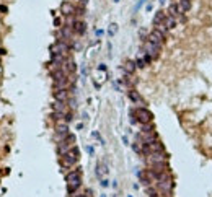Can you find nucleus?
I'll return each instance as SVG.
<instances>
[{
	"mask_svg": "<svg viewBox=\"0 0 212 197\" xmlns=\"http://www.w3.org/2000/svg\"><path fill=\"white\" fill-rule=\"evenodd\" d=\"M78 156H80L78 148L77 147H72L65 155H60V165H62V168H72L78 161Z\"/></svg>",
	"mask_w": 212,
	"mask_h": 197,
	"instance_id": "f257e3e1",
	"label": "nucleus"
},
{
	"mask_svg": "<svg viewBox=\"0 0 212 197\" xmlns=\"http://www.w3.org/2000/svg\"><path fill=\"white\" fill-rule=\"evenodd\" d=\"M135 116H137V121H139L140 124H148V122H152V113L148 111V109L145 108H137L135 109Z\"/></svg>",
	"mask_w": 212,
	"mask_h": 197,
	"instance_id": "f03ea898",
	"label": "nucleus"
},
{
	"mask_svg": "<svg viewBox=\"0 0 212 197\" xmlns=\"http://www.w3.org/2000/svg\"><path fill=\"white\" fill-rule=\"evenodd\" d=\"M148 163L153 165H160V163H165V160H167V155H165L163 152H152L150 155H148Z\"/></svg>",
	"mask_w": 212,
	"mask_h": 197,
	"instance_id": "7ed1b4c3",
	"label": "nucleus"
},
{
	"mask_svg": "<svg viewBox=\"0 0 212 197\" xmlns=\"http://www.w3.org/2000/svg\"><path fill=\"white\" fill-rule=\"evenodd\" d=\"M163 39H165V36H163V33L158 30V28H155L150 34H148V43H152V44H158V46H162V43H163Z\"/></svg>",
	"mask_w": 212,
	"mask_h": 197,
	"instance_id": "20e7f679",
	"label": "nucleus"
},
{
	"mask_svg": "<svg viewBox=\"0 0 212 197\" xmlns=\"http://www.w3.org/2000/svg\"><path fill=\"white\" fill-rule=\"evenodd\" d=\"M56 134H57V138L59 140H64V138L69 135V127H67V124H64V122H59L57 124V127H56Z\"/></svg>",
	"mask_w": 212,
	"mask_h": 197,
	"instance_id": "39448f33",
	"label": "nucleus"
},
{
	"mask_svg": "<svg viewBox=\"0 0 212 197\" xmlns=\"http://www.w3.org/2000/svg\"><path fill=\"white\" fill-rule=\"evenodd\" d=\"M54 98H56V101H62V103H65V101H67V98H69L67 90H65V88H56V91H54Z\"/></svg>",
	"mask_w": 212,
	"mask_h": 197,
	"instance_id": "423d86ee",
	"label": "nucleus"
},
{
	"mask_svg": "<svg viewBox=\"0 0 212 197\" xmlns=\"http://www.w3.org/2000/svg\"><path fill=\"white\" fill-rule=\"evenodd\" d=\"M72 30L75 31L77 34H83V33H85V30H87V25H85L83 21L77 20V21H73V25H72Z\"/></svg>",
	"mask_w": 212,
	"mask_h": 197,
	"instance_id": "0eeeda50",
	"label": "nucleus"
},
{
	"mask_svg": "<svg viewBox=\"0 0 212 197\" xmlns=\"http://www.w3.org/2000/svg\"><path fill=\"white\" fill-rule=\"evenodd\" d=\"M80 176H82V171L77 168V170L69 173V174L65 176V179H67V183H73V181H80Z\"/></svg>",
	"mask_w": 212,
	"mask_h": 197,
	"instance_id": "6e6552de",
	"label": "nucleus"
},
{
	"mask_svg": "<svg viewBox=\"0 0 212 197\" xmlns=\"http://www.w3.org/2000/svg\"><path fill=\"white\" fill-rule=\"evenodd\" d=\"M137 176H139L140 183L145 184V186H148V184L152 183V178H150V173H148V171H139V173H137Z\"/></svg>",
	"mask_w": 212,
	"mask_h": 197,
	"instance_id": "1a4fd4ad",
	"label": "nucleus"
},
{
	"mask_svg": "<svg viewBox=\"0 0 212 197\" xmlns=\"http://www.w3.org/2000/svg\"><path fill=\"white\" fill-rule=\"evenodd\" d=\"M183 11L180 8V5L178 3H171L170 5V8H168V16H173V18H176L178 15H181Z\"/></svg>",
	"mask_w": 212,
	"mask_h": 197,
	"instance_id": "9d476101",
	"label": "nucleus"
},
{
	"mask_svg": "<svg viewBox=\"0 0 212 197\" xmlns=\"http://www.w3.org/2000/svg\"><path fill=\"white\" fill-rule=\"evenodd\" d=\"M147 51H148V54L152 55V59H155V57H158L160 46H158V44H152V43H148V44H147Z\"/></svg>",
	"mask_w": 212,
	"mask_h": 197,
	"instance_id": "9b49d317",
	"label": "nucleus"
},
{
	"mask_svg": "<svg viewBox=\"0 0 212 197\" xmlns=\"http://www.w3.org/2000/svg\"><path fill=\"white\" fill-rule=\"evenodd\" d=\"M73 11H75V8H73V5L70 2H64L60 5V13H64V15H72Z\"/></svg>",
	"mask_w": 212,
	"mask_h": 197,
	"instance_id": "f8f14e48",
	"label": "nucleus"
},
{
	"mask_svg": "<svg viewBox=\"0 0 212 197\" xmlns=\"http://www.w3.org/2000/svg\"><path fill=\"white\" fill-rule=\"evenodd\" d=\"M72 28L70 26H64V28H62V30H60V36H62V41H69V39H70L72 38Z\"/></svg>",
	"mask_w": 212,
	"mask_h": 197,
	"instance_id": "ddd939ff",
	"label": "nucleus"
},
{
	"mask_svg": "<svg viewBox=\"0 0 212 197\" xmlns=\"http://www.w3.org/2000/svg\"><path fill=\"white\" fill-rule=\"evenodd\" d=\"M165 18H167V15L163 13V11H157L155 13V16H153V25H155L157 28L162 25V23L165 21Z\"/></svg>",
	"mask_w": 212,
	"mask_h": 197,
	"instance_id": "4468645a",
	"label": "nucleus"
},
{
	"mask_svg": "<svg viewBox=\"0 0 212 197\" xmlns=\"http://www.w3.org/2000/svg\"><path fill=\"white\" fill-rule=\"evenodd\" d=\"M80 187V181H73V183H69L67 184V192L69 194H75V191Z\"/></svg>",
	"mask_w": 212,
	"mask_h": 197,
	"instance_id": "2eb2a0df",
	"label": "nucleus"
},
{
	"mask_svg": "<svg viewBox=\"0 0 212 197\" xmlns=\"http://www.w3.org/2000/svg\"><path fill=\"white\" fill-rule=\"evenodd\" d=\"M52 109L56 113H65V103H62V101H56L52 104Z\"/></svg>",
	"mask_w": 212,
	"mask_h": 197,
	"instance_id": "dca6fc26",
	"label": "nucleus"
},
{
	"mask_svg": "<svg viewBox=\"0 0 212 197\" xmlns=\"http://www.w3.org/2000/svg\"><path fill=\"white\" fill-rule=\"evenodd\" d=\"M148 145H150V152H163V145H162L158 140L148 143Z\"/></svg>",
	"mask_w": 212,
	"mask_h": 197,
	"instance_id": "f3484780",
	"label": "nucleus"
},
{
	"mask_svg": "<svg viewBox=\"0 0 212 197\" xmlns=\"http://www.w3.org/2000/svg\"><path fill=\"white\" fill-rule=\"evenodd\" d=\"M165 26H167V30H173L176 26V20L173 16H167V18H165Z\"/></svg>",
	"mask_w": 212,
	"mask_h": 197,
	"instance_id": "a211bd4d",
	"label": "nucleus"
},
{
	"mask_svg": "<svg viewBox=\"0 0 212 197\" xmlns=\"http://www.w3.org/2000/svg\"><path fill=\"white\" fill-rule=\"evenodd\" d=\"M106 173H108L106 165H98V166H96V176H98V178H103Z\"/></svg>",
	"mask_w": 212,
	"mask_h": 197,
	"instance_id": "6ab92c4d",
	"label": "nucleus"
},
{
	"mask_svg": "<svg viewBox=\"0 0 212 197\" xmlns=\"http://www.w3.org/2000/svg\"><path fill=\"white\" fill-rule=\"evenodd\" d=\"M180 8H181L183 13L188 11V10L191 8V0H180Z\"/></svg>",
	"mask_w": 212,
	"mask_h": 197,
	"instance_id": "aec40b11",
	"label": "nucleus"
},
{
	"mask_svg": "<svg viewBox=\"0 0 212 197\" xmlns=\"http://www.w3.org/2000/svg\"><path fill=\"white\" fill-rule=\"evenodd\" d=\"M135 67H137L135 64L129 60V62H126V65H124V70L127 72V73H134V70H135Z\"/></svg>",
	"mask_w": 212,
	"mask_h": 197,
	"instance_id": "412c9836",
	"label": "nucleus"
},
{
	"mask_svg": "<svg viewBox=\"0 0 212 197\" xmlns=\"http://www.w3.org/2000/svg\"><path fill=\"white\" fill-rule=\"evenodd\" d=\"M129 98L132 100L134 103H142V98L135 93V91H129Z\"/></svg>",
	"mask_w": 212,
	"mask_h": 197,
	"instance_id": "4be33fe9",
	"label": "nucleus"
},
{
	"mask_svg": "<svg viewBox=\"0 0 212 197\" xmlns=\"http://www.w3.org/2000/svg\"><path fill=\"white\" fill-rule=\"evenodd\" d=\"M64 142H65V143H69L70 147H73V142H75V135H73V134H69V135L64 138Z\"/></svg>",
	"mask_w": 212,
	"mask_h": 197,
	"instance_id": "5701e85b",
	"label": "nucleus"
},
{
	"mask_svg": "<svg viewBox=\"0 0 212 197\" xmlns=\"http://www.w3.org/2000/svg\"><path fill=\"white\" fill-rule=\"evenodd\" d=\"M132 148H134V152H135V153H139V155H144V152H142V145H140V142L132 143Z\"/></svg>",
	"mask_w": 212,
	"mask_h": 197,
	"instance_id": "b1692460",
	"label": "nucleus"
},
{
	"mask_svg": "<svg viewBox=\"0 0 212 197\" xmlns=\"http://www.w3.org/2000/svg\"><path fill=\"white\" fill-rule=\"evenodd\" d=\"M147 192H148V195H150V197H160L155 189H147Z\"/></svg>",
	"mask_w": 212,
	"mask_h": 197,
	"instance_id": "393cba45",
	"label": "nucleus"
},
{
	"mask_svg": "<svg viewBox=\"0 0 212 197\" xmlns=\"http://www.w3.org/2000/svg\"><path fill=\"white\" fill-rule=\"evenodd\" d=\"M116 31H118V25H114V23H113V25H111V28H110V31H108V33H110L111 36H113V34L116 33Z\"/></svg>",
	"mask_w": 212,
	"mask_h": 197,
	"instance_id": "a878e982",
	"label": "nucleus"
},
{
	"mask_svg": "<svg viewBox=\"0 0 212 197\" xmlns=\"http://www.w3.org/2000/svg\"><path fill=\"white\" fill-rule=\"evenodd\" d=\"M135 65L139 67V68H142V67H145V60H142V59H137V62H135Z\"/></svg>",
	"mask_w": 212,
	"mask_h": 197,
	"instance_id": "bb28decb",
	"label": "nucleus"
},
{
	"mask_svg": "<svg viewBox=\"0 0 212 197\" xmlns=\"http://www.w3.org/2000/svg\"><path fill=\"white\" fill-rule=\"evenodd\" d=\"M0 11H3V13H7V7H5V5H0Z\"/></svg>",
	"mask_w": 212,
	"mask_h": 197,
	"instance_id": "cd10ccee",
	"label": "nucleus"
},
{
	"mask_svg": "<svg viewBox=\"0 0 212 197\" xmlns=\"http://www.w3.org/2000/svg\"><path fill=\"white\" fill-rule=\"evenodd\" d=\"M60 23H62V21H60L59 18H56V20H54V25H56V26H59V25H60Z\"/></svg>",
	"mask_w": 212,
	"mask_h": 197,
	"instance_id": "c85d7f7f",
	"label": "nucleus"
},
{
	"mask_svg": "<svg viewBox=\"0 0 212 197\" xmlns=\"http://www.w3.org/2000/svg\"><path fill=\"white\" fill-rule=\"evenodd\" d=\"M101 186H103V187L108 186V181H106V179H103V181H101Z\"/></svg>",
	"mask_w": 212,
	"mask_h": 197,
	"instance_id": "c756f323",
	"label": "nucleus"
},
{
	"mask_svg": "<svg viewBox=\"0 0 212 197\" xmlns=\"http://www.w3.org/2000/svg\"><path fill=\"white\" fill-rule=\"evenodd\" d=\"M80 3H82V7H83V5H87V3H88V0H80Z\"/></svg>",
	"mask_w": 212,
	"mask_h": 197,
	"instance_id": "7c9ffc66",
	"label": "nucleus"
},
{
	"mask_svg": "<svg viewBox=\"0 0 212 197\" xmlns=\"http://www.w3.org/2000/svg\"><path fill=\"white\" fill-rule=\"evenodd\" d=\"M75 197H90V195H87V194H80V195H75Z\"/></svg>",
	"mask_w": 212,
	"mask_h": 197,
	"instance_id": "2f4dec72",
	"label": "nucleus"
},
{
	"mask_svg": "<svg viewBox=\"0 0 212 197\" xmlns=\"http://www.w3.org/2000/svg\"><path fill=\"white\" fill-rule=\"evenodd\" d=\"M114 2H118V0H114Z\"/></svg>",
	"mask_w": 212,
	"mask_h": 197,
	"instance_id": "473e14b6",
	"label": "nucleus"
}]
</instances>
